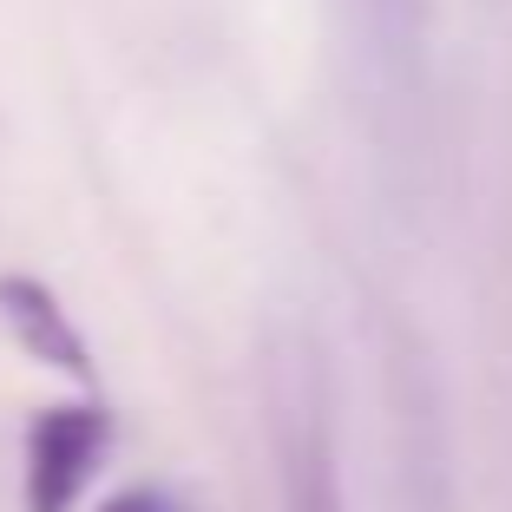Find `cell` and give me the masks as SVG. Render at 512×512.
<instances>
[{
  "label": "cell",
  "mask_w": 512,
  "mask_h": 512,
  "mask_svg": "<svg viewBox=\"0 0 512 512\" xmlns=\"http://www.w3.org/2000/svg\"><path fill=\"white\" fill-rule=\"evenodd\" d=\"M106 453L99 407H46L27 434V512H66Z\"/></svg>",
  "instance_id": "cell-1"
},
{
  "label": "cell",
  "mask_w": 512,
  "mask_h": 512,
  "mask_svg": "<svg viewBox=\"0 0 512 512\" xmlns=\"http://www.w3.org/2000/svg\"><path fill=\"white\" fill-rule=\"evenodd\" d=\"M0 316H7V329H14L20 342L40 355V362H53V368H66V375L86 381V342L66 329L60 302L46 296L40 283H27V276H7V283H0Z\"/></svg>",
  "instance_id": "cell-2"
},
{
  "label": "cell",
  "mask_w": 512,
  "mask_h": 512,
  "mask_svg": "<svg viewBox=\"0 0 512 512\" xmlns=\"http://www.w3.org/2000/svg\"><path fill=\"white\" fill-rule=\"evenodd\" d=\"M99 512H178V499H165L158 486H132V493H119V499H106Z\"/></svg>",
  "instance_id": "cell-3"
},
{
  "label": "cell",
  "mask_w": 512,
  "mask_h": 512,
  "mask_svg": "<svg viewBox=\"0 0 512 512\" xmlns=\"http://www.w3.org/2000/svg\"><path fill=\"white\" fill-rule=\"evenodd\" d=\"M309 512H329V493H316V499H309Z\"/></svg>",
  "instance_id": "cell-4"
}]
</instances>
